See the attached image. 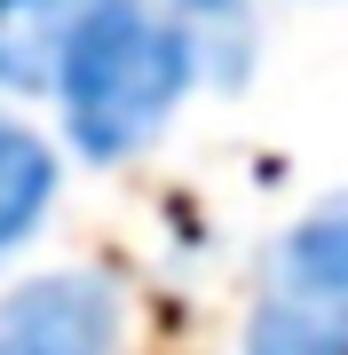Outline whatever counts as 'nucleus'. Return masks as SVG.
I'll list each match as a JSON object with an SVG mask.
<instances>
[{
  "mask_svg": "<svg viewBox=\"0 0 348 355\" xmlns=\"http://www.w3.org/2000/svg\"><path fill=\"white\" fill-rule=\"evenodd\" d=\"M167 8H190V16H222V8H238V0H167Z\"/></svg>",
  "mask_w": 348,
  "mask_h": 355,
  "instance_id": "obj_5",
  "label": "nucleus"
},
{
  "mask_svg": "<svg viewBox=\"0 0 348 355\" xmlns=\"http://www.w3.org/2000/svg\"><path fill=\"white\" fill-rule=\"evenodd\" d=\"M56 182H64V166H56L48 135H32L24 119H0V261L48 221Z\"/></svg>",
  "mask_w": 348,
  "mask_h": 355,
  "instance_id": "obj_4",
  "label": "nucleus"
},
{
  "mask_svg": "<svg viewBox=\"0 0 348 355\" xmlns=\"http://www.w3.org/2000/svg\"><path fill=\"white\" fill-rule=\"evenodd\" d=\"M206 48L198 24L167 0H88L48 48V87L64 111V142L95 166L142 158L190 103Z\"/></svg>",
  "mask_w": 348,
  "mask_h": 355,
  "instance_id": "obj_1",
  "label": "nucleus"
},
{
  "mask_svg": "<svg viewBox=\"0 0 348 355\" xmlns=\"http://www.w3.org/2000/svg\"><path fill=\"white\" fill-rule=\"evenodd\" d=\"M245 355H348V190L277 237Z\"/></svg>",
  "mask_w": 348,
  "mask_h": 355,
  "instance_id": "obj_2",
  "label": "nucleus"
},
{
  "mask_svg": "<svg viewBox=\"0 0 348 355\" xmlns=\"http://www.w3.org/2000/svg\"><path fill=\"white\" fill-rule=\"evenodd\" d=\"M127 300L103 268H48L0 292V355H119Z\"/></svg>",
  "mask_w": 348,
  "mask_h": 355,
  "instance_id": "obj_3",
  "label": "nucleus"
}]
</instances>
